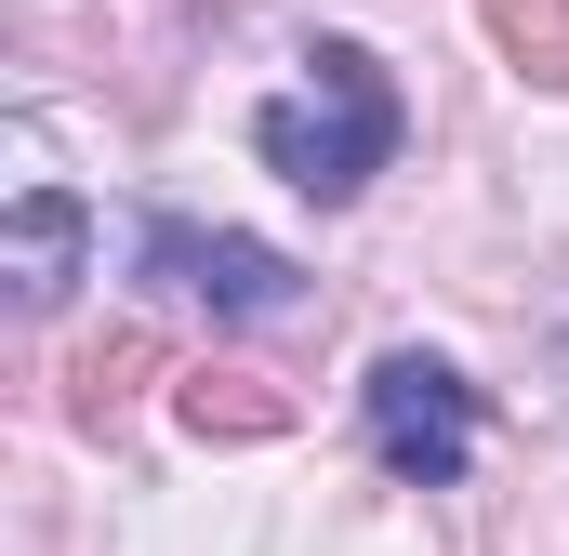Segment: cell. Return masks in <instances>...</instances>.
<instances>
[{
	"instance_id": "cell-1",
	"label": "cell",
	"mask_w": 569,
	"mask_h": 556,
	"mask_svg": "<svg viewBox=\"0 0 569 556\" xmlns=\"http://www.w3.org/2000/svg\"><path fill=\"white\" fill-rule=\"evenodd\" d=\"M252 159L305 186V199H358L385 159H398V80L358 53V40H318L305 53V93L252 107Z\"/></svg>"
},
{
	"instance_id": "cell-5",
	"label": "cell",
	"mask_w": 569,
	"mask_h": 556,
	"mask_svg": "<svg viewBox=\"0 0 569 556\" xmlns=\"http://www.w3.org/2000/svg\"><path fill=\"white\" fill-rule=\"evenodd\" d=\"M172 411L199 424V437H279L291 398L266 385V371H186V398H172Z\"/></svg>"
},
{
	"instance_id": "cell-2",
	"label": "cell",
	"mask_w": 569,
	"mask_h": 556,
	"mask_svg": "<svg viewBox=\"0 0 569 556\" xmlns=\"http://www.w3.org/2000/svg\"><path fill=\"white\" fill-rule=\"evenodd\" d=\"M371 450L411 477V490H450L463 464H477V385L425 358V345H398L385 371H371Z\"/></svg>"
},
{
	"instance_id": "cell-3",
	"label": "cell",
	"mask_w": 569,
	"mask_h": 556,
	"mask_svg": "<svg viewBox=\"0 0 569 556\" xmlns=\"http://www.w3.org/2000/svg\"><path fill=\"white\" fill-rule=\"evenodd\" d=\"M146 278H172V291H186V305H212V318H291V305H305L291 252L239 239V226H186V212H159V226H146Z\"/></svg>"
},
{
	"instance_id": "cell-7",
	"label": "cell",
	"mask_w": 569,
	"mask_h": 556,
	"mask_svg": "<svg viewBox=\"0 0 569 556\" xmlns=\"http://www.w3.org/2000/svg\"><path fill=\"white\" fill-rule=\"evenodd\" d=\"M490 40H503L530 80H569V0H490Z\"/></svg>"
},
{
	"instance_id": "cell-4",
	"label": "cell",
	"mask_w": 569,
	"mask_h": 556,
	"mask_svg": "<svg viewBox=\"0 0 569 556\" xmlns=\"http://www.w3.org/2000/svg\"><path fill=\"white\" fill-rule=\"evenodd\" d=\"M93 266V212L67 199V186H27L13 212H0V278H13V305H67Z\"/></svg>"
},
{
	"instance_id": "cell-6",
	"label": "cell",
	"mask_w": 569,
	"mask_h": 556,
	"mask_svg": "<svg viewBox=\"0 0 569 556\" xmlns=\"http://www.w3.org/2000/svg\"><path fill=\"white\" fill-rule=\"evenodd\" d=\"M146 371H159V345H146V331H107V345L80 358V385H67V411H80V424H107V411H120V398L146 385Z\"/></svg>"
}]
</instances>
